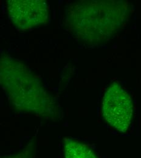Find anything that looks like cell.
Returning a JSON list of instances; mask_svg holds the SVG:
<instances>
[{"instance_id":"277c9868","label":"cell","mask_w":141,"mask_h":158,"mask_svg":"<svg viewBox=\"0 0 141 158\" xmlns=\"http://www.w3.org/2000/svg\"><path fill=\"white\" fill-rule=\"evenodd\" d=\"M7 6L13 24L21 30L40 26L49 19L48 6L43 0H10Z\"/></svg>"},{"instance_id":"5b68a950","label":"cell","mask_w":141,"mask_h":158,"mask_svg":"<svg viewBox=\"0 0 141 158\" xmlns=\"http://www.w3.org/2000/svg\"><path fill=\"white\" fill-rule=\"evenodd\" d=\"M64 158H97L86 145L67 139L64 140Z\"/></svg>"},{"instance_id":"3957f363","label":"cell","mask_w":141,"mask_h":158,"mask_svg":"<svg viewBox=\"0 0 141 158\" xmlns=\"http://www.w3.org/2000/svg\"><path fill=\"white\" fill-rule=\"evenodd\" d=\"M102 111L103 118L112 127L125 133L128 130L133 118L132 99L120 85L113 83L105 93Z\"/></svg>"},{"instance_id":"7a4b0ae2","label":"cell","mask_w":141,"mask_h":158,"mask_svg":"<svg viewBox=\"0 0 141 158\" xmlns=\"http://www.w3.org/2000/svg\"><path fill=\"white\" fill-rule=\"evenodd\" d=\"M1 82L12 103L23 110L40 116L50 115L54 110L51 96L19 60L1 57Z\"/></svg>"},{"instance_id":"6da1fadb","label":"cell","mask_w":141,"mask_h":158,"mask_svg":"<svg viewBox=\"0 0 141 158\" xmlns=\"http://www.w3.org/2000/svg\"><path fill=\"white\" fill-rule=\"evenodd\" d=\"M128 3L122 1H81L69 5L66 24L81 42L98 44L110 39L127 16Z\"/></svg>"}]
</instances>
